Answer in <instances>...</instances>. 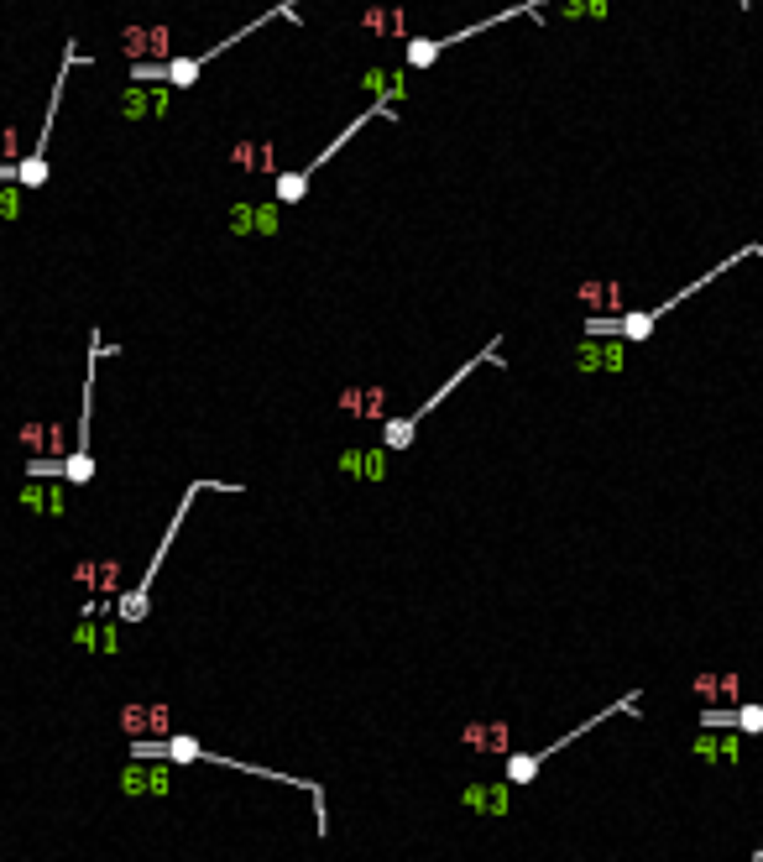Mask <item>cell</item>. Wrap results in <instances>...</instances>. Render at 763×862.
Returning a JSON list of instances; mask_svg holds the SVG:
<instances>
[{"label":"cell","instance_id":"8992f818","mask_svg":"<svg viewBox=\"0 0 763 862\" xmlns=\"http://www.w3.org/2000/svg\"><path fill=\"white\" fill-rule=\"evenodd\" d=\"M173 100H178V89H168V84H136V79H126L115 110H121L126 126H152V121H168V115H173Z\"/></svg>","mask_w":763,"mask_h":862},{"label":"cell","instance_id":"277c9868","mask_svg":"<svg viewBox=\"0 0 763 862\" xmlns=\"http://www.w3.org/2000/svg\"><path fill=\"white\" fill-rule=\"evenodd\" d=\"M115 345L100 335V330H89V366H84V398H79V445L68 450L63 460V481L68 486H89L95 481V450H89V424H95V361L110 356Z\"/></svg>","mask_w":763,"mask_h":862},{"label":"cell","instance_id":"3957f363","mask_svg":"<svg viewBox=\"0 0 763 862\" xmlns=\"http://www.w3.org/2000/svg\"><path fill=\"white\" fill-rule=\"evenodd\" d=\"M392 115H398V110H392V105L372 100V105H366L361 115H351V121L340 126V136H335V142H330L325 152H314V157L304 162V168H283V173H277V178H272V199L283 204V209H293V204H304V199H309V183H314V173H319V168H330V157H335V152H340L345 142H351V136H356L361 126H372V121H392Z\"/></svg>","mask_w":763,"mask_h":862},{"label":"cell","instance_id":"e0dca14e","mask_svg":"<svg viewBox=\"0 0 763 862\" xmlns=\"http://www.w3.org/2000/svg\"><path fill=\"white\" fill-rule=\"evenodd\" d=\"M356 21H361V32H372L382 42H408L413 37V21H408V11L398 6V0H372Z\"/></svg>","mask_w":763,"mask_h":862},{"label":"cell","instance_id":"7402d4cb","mask_svg":"<svg viewBox=\"0 0 763 862\" xmlns=\"http://www.w3.org/2000/svg\"><path fill=\"white\" fill-rule=\"evenodd\" d=\"M408 84H413V68H408V63H403V68H366V74H361V89H366V95L382 100V105H392V110L408 100Z\"/></svg>","mask_w":763,"mask_h":862},{"label":"cell","instance_id":"30bf717a","mask_svg":"<svg viewBox=\"0 0 763 862\" xmlns=\"http://www.w3.org/2000/svg\"><path fill=\"white\" fill-rule=\"evenodd\" d=\"M121 795L126 800H168L173 795V763H163V758H126Z\"/></svg>","mask_w":763,"mask_h":862},{"label":"cell","instance_id":"603a6c76","mask_svg":"<svg viewBox=\"0 0 763 862\" xmlns=\"http://www.w3.org/2000/svg\"><path fill=\"white\" fill-rule=\"evenodd\" d=\"M230 168L241 173H272L277 178V142H267V136H241V142H230Z\"/></svg>","mask_w":763,"mask_h":862},{"label":"cell","instance_id":"d6986e66","mask_svg":"<svg viewBox=\"0 0 763 862\" xmlns=\"http://www.w3.org/2000/svg\"><path fill=\"white\" fill-rule=\"evenodd\" d=\"M16 445L27 450V460H68L63 424H53V418H27V424L16 429Z\"/></svg>","mask_w":763,"mask_h":862},{"label":"cell","instance_id":"6da1fadb","mask_svg":"<svg viewBox=\"0 0 763 862\" xmlns=\"http://www.w3.org/2000/svg\"><path fill=\"white\" fill-rule=\"evenodd\" d=\"M204 492H225V497H236L241 486H236V481H189V486H183V497H178L173 518H168V528H163V544L152 549L142 580H136V586H126V591H121V601H115V612H121V622H126V627H131V622H147V612H152V586H157V575H163V559H168V549H173V539H178L183 518H189L194 497H204Z\"/></svg>","mask_w":763,"mask_h":862},{"label":"cell","instance_id":"4fadbf2b","mask_svg":"<svg viewBox=\"0 0 763 862\" xmlns=\"http://www.w3.org/2000/svg\"><path fill=\"white\" fill-rule=\"evenodd\" d=\"M387 398H392V387L387 382H351V387H340V398L335 408L345 418H377V424H387Z\"/></svg>","mask_w":763,"mask_h":862},{"label":"cell","instance_id":"f546056e","mask_svg":"<svg viewBox=\"0 0 763 862\" xmlns=\"http://www.w3.org/2000/svg\"><path fill=\"white\" fill-rule=\"evenodd\" d=\"M753 862H763V847H758V852H753Z\"/></svg>","mask_w":763,"mask_h":862},{"label":"cell","instance_id":"52a82bcc","mask_svg":"<svg viewBox=\"0 0 763 862\" xmlns=\"http://www.w3.org/2000/svg\"><path fill=\"white\" fill-rule=\"evenodd\" d=\"M121 58L126 63H168L173 53V27L168 21H126L121 27Z\"/></svg>","mask_w":763,"mask_h":862},{"label":"cell","instance_id":"ac0fdd59","mask_svg":"<svg viewBox=\"0 0 763 862\" xmlns=\"http://www.w3.org/2000/svg\"><path fill=\"white\" fill-rule=\"evenodd\" d=\"M74 586L89 596H121V559L115 554H84L74 565Z\"/></svg>","mask_w":763,"mask_h":862},{"label":"cell","instance_id":"5bb4252c","mask_svg":"<svg viewBox=\"0 0 763 862\" xmlns=\"http://www.w3.org/2000/svg\"><path fill=\"white\" fill-rule=\"evenodd\" d=\"M513 795H518V789L507 779H471L455 800H460V810H471V815H497V821H502V815L513 810Z\"/></svg>","mask_w":763,"mask_h":862},{"label":"cell","instance_id":"d4e9b609","mask_svg":"<svg viewBox=\"0 0 763 862\" xmlns=\"http://www.w3.org/2000/svg\"><path fill=\"white\" fill-rule=\"evenodd\" d=\"M544 16H554V21H607L612 0H549Z\"/></svg>","mask_w":763,"mask_h":862},{"label":"cell","instance_id":"9c48e42d","mask_svg":"<svg viewBox=\"0 0 763 862\" xmlns=\"http://www.w3.org/2000/svg\"><path fill=\"white\" fill-rule=\"evenodd\" d=\"M575 371L581 377H617L622 366H628V340H617V335H581L575 340V351H570Z\"/></svg>","mask_w":763,"mask_h":862},{"label":"cell","instance_id":"484cf974","mask_svg":"<svg viewBox=\"0 0 763 862\" xmlns=\"http://www.w3.org/2000/svg\"><path fill=\"white\" fill-rule=\"evenodd\" d=\"M439 58H445V48H439V37H408L403 63L413 68V74H424V68H434Z\"/></svg>","mask_w":763,"mask_h":862},{"label":"cell","instance_id":"cb8c5ba5","mask_svg":"<svg viewBox=\"0 0 763 862\" xmlns=\"http://www.w3.org/2000/svg\"><path fill=\"white\" fill-rule=\"evenodd\" d=\"M690 753H696L701 763H737V758H743V732H732V727H701V737L690 742Z\"/></svg>","mask_w":763,"mask_h":862},{"label":"cell","instance_id":"44dd1931","mask_svg":"<svg viewBox=\"0 0 763 862\" xmlns=\"http://www.w3.org/2000/svg\"><path fill=\"white\" fill-rule=\"evenodd\" d=\"M575 298H581L586 319H617V314H628V309H622V283H612V277H586V283L575 288Z\"/></svg>","mask_w":763,"mask_h":862},{"label":"cell","instance_id":"7a4b0ae2","mask_svg":"<svg viewBox=\"0 0 763 862\" xmlns=\"http://www.w3.org/2000/svg\"><path fill=\"white\" fill-rule=\"evenodd\" d=\"M487 361H497V366H502V335H492V340L481 345V351H476V356H471L466 366L455 371V377H445V382H439V387H434V392H429V398H424L419 408H413V413H403V418L392 413L387 424H382V439H377V445H387L392 455H403V450H413V439H419V429H424V418H429V413H434L439 403H445V398H450V392H455L460 382H466V377H476V371L487 366Z\"/></svg>","mask_w":763,"mask_h":862},{"label":"cell","instance_id":"ba28073f","mask_svg":"<svg viewBox=\"0 0 763 862\" xmlns=\"http://www.w3.org/2000/svg\"><path fill=\"white\" fill-rule=\"evenodd\" d=\"M225 230L236 241H246V236L272 241L277 230H283V204H277V199H236L225 209Z\"/></svg>","mask_w":763,"mask_h":862},{"label":"cell","instance_id":"8fae6325","mask_svg":"<svg viewBox=\"0 0 763 862\" xmlns=\"http://www.w3.org/2000/svg\"><path fill=\"white\" fill-rule=\"evenodd\" d=\"M121 737H126V742L173 737V706H168V701H126V706H121Z\"/></svg>","mask_w":763,"mask_h":862},{"label":"cell","instance_id":"2e32d148","mask_svg":"<svg viewBox=\"0 0 763 862\" xmlns=\"http://www.w3.org/2000/svg\"><path fill=\"white\" fill-rule=\"evenodd\" d=\"M68 492H74L68 481H37V476H27V481H21V492H16V502H21V512H32V518H63V512H68Z\"/></svg>","mask_w":763,"mask_h":862},{"label":"cell","instance_id":"f1b7e54d","mask_svg":"<svg viewBox=\"0 0 763 862\" xmlns=\"http://www.w3.org/2000/svg\"><path fill=\"white\" fill-rule=\"evenodd\" d=\"M0 183H16V162H6V157H0Z\"/></svg>","mask_w":763,"mask_h":862},{"label":"cell","instance_id":"9a60e30c","mask_svg":"<svg viewBox=\"0 0 763 862\" xmlns=\"http://www.w3.org/2000/svg\"><path fill=\"white\" fill-rule=\"evenodd\" d=\"M74 648H84V654H95V659L121 654V617L110 622L105 612H84L74 627Z\"/></svg>","mask_w":763,"mask_h":862},{"label":"cell","instance_id":"5b68a950","mask_svg":"<svg viewBox=\"0 0 763 862\" xmlns=\"http://www.w3.org/2000/svg\"><path fill=\"white\" fill-rule=\"evenodd\" d=\"M638 701H643V695H638V690H628V695H622V701H612L607 711H596L591 721H581V727H570L565 737H554L549 748H539V753H507V758H502V779L513 784V789L534 784V779H539V768H544V763H549L554 753H560V748H570V742H581V737H586L591 727H601V721H612V716H628V711H633Z\"/></svg>","mask_w":763,"mask_h":862},{"label":"cell","instance_id":"ffe728a7","mask_svg":"<svg viewBox=\"0 0 763 862\" xmlns=\"http://www.w3.org/2000/svg\"><path fill=\"white\" fill-rule=\"evenodd\" d=\"M460 748L466 753H513V727L502 716H487V721H466L460 727Z\"/></svg>","mask_w":763,"mask_h":862},{"label":"cell","instance_id":"4316f807","mask_svg":"<svg viewBox=\"0 0 763 862\" xmlns=\"http://www.w3.org/2000/svg\"><path fill=\"white\" fill-rule=\"evenodd\" d=\"M21 215H27V189H21V183H0V220H21Z\"/></svg>","mask_w":763,"mask_h":862},{"label":"cell","instance_id":"7c38bea8","mask_svg":"<svg viewBox=\"0 0 763 862\" xmlns=\"http://www.w3.org/2000/svg\"><path fill=\"white\" fill-rule=\"evenodd\" d=\"M387 471H392V450L387 445H345L340 455H335V476H345V481H372V486H382L387 481Z\"/></svg>","mask_w":763,"mask_h":862},{"label":"cell","instance_id":"83f0119b","mask_svg":"<svg viewBox=\"0 0 763 862\" xmlns=\"http://www.w3.org/2000/svg\"><path fill=\"white\" fill-rule=\"evenodd\" d=\"M0 157H6V162H21V157H27V152H21L16 126H0Z\"/></svg>","mask_w":763,"mask_h":862}]
</instances>
